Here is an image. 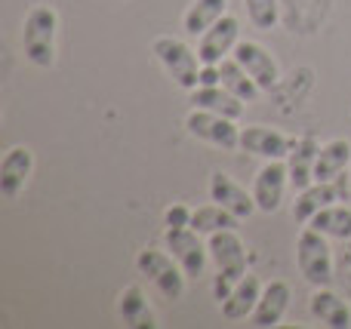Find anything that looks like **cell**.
<instances>
[{"mask_svg":"<svg viewBox=\"0 0 351 329\" xmlns=\"http://www.w3.org/2000/svg\"><path fill=\"white\" fill-rule=\"evenodd\" d=\"M167 250L182 265L188 277H200L206 271V259H210V246L200 240L194 228H167Z\"/></svg>","mask_w":351,"mask_h":329,"instance_id":"cell-9","label":"cell"},{"mask_svg":"<svg viewBox=\"0 0 351 329\" xmlns=\"http://www.w3.org/2000/svg\"><path fill=\"white\" fill-rule=\"evenodd\" d=\"M191 102H194V108L213 111V114L231 117V120H241L243 105H247V102H241V98H237L231 90H225L222 83H219V86H194V90H191Z\"/></svg>","mask_w":351,"mask_h":329,"instance_id":"cell-19","label":"cell"},{"mask_svg":"<svg viewBox=\"0 0 351 329\" xmlns=\"http://www.w3.org/2000/svg\"><path fill=\"white\" fill-rule=\"evenodd\" d=\"M348 163H351V142L346 139L324 142L315 163V182H339L342 172L348 170Z\"/></svg>","mask_w":351,"mask_h":329,"instance_id":"cell-18","label":"cell"},{"mask_svg":"<svg viewBox=\"0 0 351 329\" xmlns=\"http://www.w3.org/2000/svg\"><path fill=\"white\" fill-rule=\"evenodd\" d=\"M308 225L315 228V231L333 237V240H351V209L339 207V203H330V207H324L321 213L311 215Z\"/></svg>","mask_w":351,"mask_h":329,"instance_id":"cell-24","label":"cell"},{"mask_svg":"<svg viewBox=\"0 0 351 329\" xmlns=\"http://www.w3.org/2000/svg\"><path fill=\"white\" fill-rule=\"evenodd\" d=\"M231 55H234V59L243 65V71H247L250 77L259 83L262 92L278 90V83H280L278 59H274V55L268 53L262 43H256V40H237V47H234V53H231Z\"/></svg>","mask_w":351,"mask_h":329,"instance_id":"cell-7","label":"cell"},{"mask_svg":"<svg viewBox=\"0 0 351 329\" xmlns=\"http://www.w3.org/2000/svg\"><path fill=\"white\" fill-rule=\"evenodd\" d=\"M117 314H121V320L127 326L133 329H142V326H158V320H154V311L152 305H148L145 293H142V287H127L121 295H117Z\"/></svg>","mask_w":351,"mask_h":329,"instance_id":"cell-22","label":"cell"},{"mask_svg":"<svg viewBox=\"0 0 351 329\" xmlns=\"http://www.w3.org/2000/svg\"><path fill=\"white\" fill-rule=\"evenodd\" d=\"M293 145H296V139H290V135L278 133L271 127H243L241 129V148L262 160H287Z\"/></svg>","mask_w":351,"mask_h":329,"instance_id":"cell-12","label":"cell"},{"mask_svg":"<svg viewBox=\"0 0 351 329\" xmlns=\"http://www.w3.org/2000/svg\"><path fill=\"white\" fill-rule=\"evenodd\" d=\"M210 200H216L219 207H225L228 213H234L241 222L250 219V215L259 209L256 200H253V191L247 194V188H241V185L222 170H216L210 176Z\"/></svg>","mask_w":351,"mask_h":329,"instance_id":"cell-13","label":"cell"},{"mask_svg":"<svg viewBox=\"0 0 351 329\" xmlns=\"http://www.w3.org/2000/svg\"><path fill=\"white\" fill-rule=\"evenodd\" d=\"M237 215L234 213H228L225 207H219L216 200L210 203V207H197L194 209V215H191V228L197 234H216V231H234L237 228Z\"/></svg>","mask_w":351,"mask_h":329,"instance_id":"cell-25","label":"cell"},{"mask_svg":"<svg viewBox=\"0 0 351 329\" xmlns=\"http://www.w3.org/2000/svg\"><path fill=\"white\" fill-rule=\"evenodd\" d=\"M225 10H228V0H191V6L182 16V28L188 37L197 40L206 28H213L225 16Z\"/></svg>","mask_w":351,"mask_h":329,"instance_id":"cell-21","label":"cell"},{"mask_svg":"<svg viewBox=\"0 0 351 329\" xmlns=\"http://www.w3.org/2000/svg\"><path fill=\"white\" fill-rule=\"evenodd\" d=\"M237 40H241V25H237L234 16L225 12L213 28H206L204 34L197 37V59L200 65H219L222 59H228L234 53Z\"/></svg>","mask_w":351,"mask_h":329,"instance_id":"cell-8","label":"cell"},{"mask_svg":"<svg viewBox=\"0 0 351 329\" xmlns=\"http://www.w3.org/2000/svg\"><path fill=\"white\" fill-rule=\"evenodd\" d=\"M136 271L142 277H148V283L158 287V293L164 299H182L185 293V271L182 265L173 259V252H164V250H139L136 252Z\"/></svg>","mask_w":351,"mask_h":329,"instance_id":"cell-5","label":"cell"},{"mask_svg":"<svg viewBox=\"0 0 351 329\" xmlns=\"http://www.w3.org/2000/svg\"><path fill=\"white\" fill-rule=\"evenodd\" d=\"M287 185H290L287 160H265L253 179V200L259 207V213H278L280 203H284Z\"/></svg>","mask_w":351,"mask_h":329,"instance_id":"cell-10","label":"cell"},{"mask_svg":"<svg viewBox=\"0 0 351 329\" xmlns=\"http://www.w3.org/2000/svg\"><path fill=\"white\" fill-rule=\"evenodd\" d=\"M317 139L305 135V139H296L290 157H287V170H290V185L296 191H305L308 185H315V163H317Z\"/></svg>","mask_w":351,"mask_h":329,"instance_id":"cell-16","label":"cell"},{"mask_svg":"<svg viewBox=\"0 0 351 329\" xmlns=\"http://www.w3.org/2000/svg\"><path fill=\"white\" fill-rule=\"evenodd\" d=\"M327 234L315 231V228H305L296 237V265L299 274L305 277V283L311 287H330L333 283V252H330Z\"/></svg>","mask_w":351,"mask_h":329,"instance_id":"cell-4","label":"cell"},{"mask_svg":"<svg viewBox=\"0 0 351 329\" xmlns=\"http://www.w3.org/2000/svg\"><path fill=\"white\" fill-rule=\"evenodd\" d=\"M346 191L348 188H342V185H333V182H315V185H308L305 191H299L296 203H293V219L308 225L311 215L321 213V209L330 207V203L342 200V197H346Z\"/></svg>","mask_w":351,"mask_h":329,"instance_id":"cell-15","label":"cell"},{"mask_svg":"<svg viewBox=\"0 0 351 329\" xmlns=\"http://www.w3.org/2000/svg\"><path fill=\"white\" fill-rule=\"evenodd\" d=\"M31 172H34V154H31V148H25V145L10 148L3 154V160H0V197L3 200H16L25 191V185H28Z\"/></svg>","mask_w":351,"mask_h":329,"instance_id":"cell-11","label":"cell"},{"mask_svg":"<svg viewBox=\"0 0 351 329\" xmlns=\"http://www.w3.org/2000/svg\"><path fill=\"white\" fill-rule=\"evenodd\" d=\"M56 31H59V12L47 3L31 6L22 25V53L34 68L56 65Z\"/></svg>","mask_w":351,"mask_h":329,"instance_id":"cell-1","label":"cell"},{"mask_svg":"<svg viewBox=\"0 0 351 329\" xmlns=\"http://www.w3.org/2000/svg\"><path fill=\"white\" fill-rule=\"evenodd\" d=\"M243 6H247V16L253 22V28L271 31L278 25V16H280L278 0H243Z\"/></svg>","mask_w":351,"mask_h":329,"instance_id":"cell-26","label":"cell"},{"mask_svg":"<svg viewBox=\"0 0 351 329\" xmlns=\"http://www.w3.org/2000/svg\"><path fill=\"white\" fill-rule=\"evenodd\" d=\"M219 83H222L219 65H200V83L197 86H219Z\"/></svg>","mask_w":351,"mask_h":329,"instance_id":"cell-28","label":"cell"},{"mask_svg":"<svg viewBox=\"0 0 351 329\" xmlns=\"http://www.w3.org/2000/svg\"><path fill=\"white\" fill-rule=\"evenodd\" d=\"M219 71H222V86L225 90H231L241 102H259V83H256L253 77H250L247 71H243V65L234 59V55H228V59L219 62Z\"/></svg>","mask_w":351,"mask_h":329,"instance_id":"cell-23","label":"cell"},{"mask_svg":"<svg viewBox=\"0 0 351 329\" xmlns=\"http://www.w3.org/2000/svg\"><path fill=\"white\" fill-rule=\"evenodd\" d=\"M290 299H293V293H290V287H287L284 280L265 283V287H262L259 302H256V308H253V314H250V326H256V329L278 326L280 320H284L287 308H290Z\"/></svg>","mask_w":351,"mask_h":329,"instance_id":"cell-14","label":"cell"},{"mask_svg":"<svg viewBox=\"0 0 351 329\" xmlns=\"http://www.w3.org/2000/svg\"><path fill=\"white\" fill-rule=\"evenodd\" d=\"M152 53L158 55V62L164 65V71L173 77V83L179 90L191 92L200 83V59L197 49H191L185 40L173 34H160L152 40Z\"/></svg>","mask_w":351,"mask_h":329,"instance_id":"cell-3","label":"cell"},{"mask_svg":"<svg viewBox=\"0 0 351 329\" xmlns=\"http://www.w3.org/2000/svg\"><path fill=\"white\" fill-rule=\"evenodd\" d=\"M185 129L194 139L206 142V145H216V148H222V151L241 148V127H237L231 117L194 108V111H188V117H185Z\"/></svg>","mask_w":351,"mask_h":329,"instance_id":"cell-6","label":"cell"},{"mask_svg":"<svg viewBox=\"0 0 351 329\" xmlns=\"http://www.w3.org/2000/svg\"><path fill=\"white\" fill-rule=\"evenodd\" d=\"M210 246V259L216 265V283H213V293L219 302L228 299V293L237 287L243 274H247V250H243V240L237 237V231H216L206 240Z\"/></svg>","mask_w":351,"mask_h":329,"instance_id":"cell-2","label":"cell"},{"mask_svg":"<svg viewBox=\"0 0 351 329\" xmlns=\"http://www.w3.org/2000/svg\"><path fill=\"white\" fill-rule=\"evenodd\" d=\"M191 215H194V209H188L185 203H176V207H167L164 225L167 228H191Z\"/></svg>","mask_w":351,"mask_h":329,"instance_id":"cell-27","label":"cell"},{"mask_svg":"<svg viewBox=\"0 0 351 329\" xmlns=\"http://www.w3.org/2000/svg\"><path fill=\"white\" fill-rule=\"evenodd\" d=\"M259 295H262L259 277L247 271V274L237 280V287L228 293V299L222 302V317L225 320H250V314H253Z\"/></svg>","mask_w":351,"mask_h":329,"instance_id":"cell-17","label":"cell"},{"mask_svg":"<svg viewBox=\"0 0 351 329\" xmlns=\"http://www.w3.org/2000/svg\"><path fill=\"white\" fill-rule=\"evenodd\" d=\"M308 311L330 329H348L351 326V311L348 305L336 293H330V287H317L308 299Z\"/></svg>","mask_w":351,"mask_h":329,"instance_id":"cell-20","label":"cell"}]
</instances>
